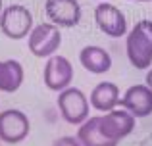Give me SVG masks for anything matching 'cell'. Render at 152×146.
Segmentation results:
<instances>
[{
  "mask_svg": "<svg viewBox=\"0 0 152 146\" xmlns=\"http://www.w3.org/2000/svg\"><path fill=\"white\" fill-rule=\"evenodd\" d=\"M127 60L137 69H148L152 65V21L141 19L127 31L125 38Z\"/></svg>",
  "mask_w": 152,
  "mask_h": 146,
  "instance_id": "6da1fadb",
  "label": "cell"
},
{
  "mask_svg": "<svg viewBox=\"0 0 152 146\" xmlns=\"http://www.w3.org/2000/svg\"><path fill=\"white\" fill-rule=\"evenodd\" d=\"M56 104L60 108V115L66 123L69 125H81L83 121L89 119V108L91 102L85 96L81 89L77 86H67V89L60 90Z\"/></svg>",
  "mask_w": 152,
  "mask_h": 146,
  "instance_id": "7a4b0ae2",
  "label": "cell"
},
{
  "mask_svg": "<svg viewBox=\"0 0 152 146\" xmlns=\"http://www.w3.org/2000/svg\"><path fill=\"white\" fill-rule=\"evenodd\" d=\"M0 31L12 41H21L33 31V14L21 4H10L0 12Z\"/></svg>",
  "mask_w": 152,
  "mask_h": 146,
  "instance_id": "3957f363",
  "label": "cell"
},
{
  "mask_svg": "<svg viewBox=\"0 0 152 146\" xmlns=\"http://www.w3.org/2000/svg\"><path fill=\"white\" fill-rule=\"evenodd\" d=\"M62 44V31L54 23H39L29 33V52L37 58H50Z\"/></svg>",
  "mask_w": 152,
  "mask_h": 146,
  "instance_id": "277c9868",
  "label": "cell"
},
{
  "mask_svg": "<svg viewBox=\"0 0 152 146\" xmlns=\"http://www.w3.org/2000/svg\"><path fill=\"white\" fill-rule=\"evenodd\" d=\"M31 123L21 110H4L0 112V140L8 144H19L29 137Z\"/></svg>",
  "mask_w": 152,
  "mask_h": 146,
  "instance_id": "5b68a950",
  "label": "cell"
},
{
  "mask_svg": "<svg viewBox=\"0 0 152 146\" xmlns=\"http://www.w3.org/2000/svg\"><path fill=\"white\" fill-rule=\"evenodd\" d=\"M94 21H96L98 29L102 31L106 37L119 38L127 35V19L123 12L118 6L110 2H100L94 8Z\"/></svg>",
  "mask_w": 152,
  "mask_h": 146,
  "instance_id": "8992f818",
  "label": "cell"
},
{
  "mask_svg": "<svg viewBox=\"0 0 152 146\" xmlns=\"http://www.w3.org/2000/svg\"><path fill=\"white\" fill-rule=\"evenodd\" d=\"M42 79H45L46 89L60 92V90L67 89L73 79V65L66 56H50L45 64V71H42Z\"/></svg>",
  "mask_w": 152,
  "mask_h": 146,
  "instance_id": "52a82bcc",
  "label": "cell"
},
{
  "mask_svg": "<svg viewBox=\"0 0 152 146\" xmlns=\"http://www.w3.org/2000/svg\"><path fill=\"white\" fill-rule=\"evenodd\" d=\"M135 121H137V117L127 110H112V112H106L104 115H100V129L110 140L119 142L133 133Z\"/></svg>",
  "mask_w": 152,
  "mask_h": 146,
  "instance_id": "ba28073f",
  "label": "cell"
},
{
  "mask_svg": "<svg viewBox=\"0 0 152 146\" xmlns=\"http://www.w3.org/2000/svg\"><path fill=\"white\" fill-rule=\"evenodd\" d=\"M45 14L58 27H75L81 21V4L77 0H46Z\"/></svg>",
  "mask_w": 152,
  "mask_h": 146,
  "instance_id": "9c48e42d",
  "label": "cell"
},
{
  "mask_svg": "<svg viewBox=\"0 0 152 146\" xmlns=\"http://www.w3.org/2000/svg\"><path fill=\"white\" fill-rule=\"evenodd\" d=\"M119 106L133 113L137 119L148 117L152 113V89L148 85H131L119 98Z\"/></svg>",
  "mask_w": 152,
  "mask_h": 146,
  "instance_id": "30bf717a",
  "label": "cell"
},
{
  "mask_svg": "<svg viewBox=\"0 0 152 146\" xmlns=\"http://www.w3.org/2000/svg\"><path fill=\"white\" fill-rule=\"evenodd\" d=\"M119 98H121V94H119L118 85L112 81H102L91 90L89 102H91V108L106 113V112H112V110L118 108Z\"/></svg>",
  "mask_w": 152,
  "mask_h": 146,
  "instance_id": "8fae6325",
  "label": "cell"
},
{
  "mask_svg": "<svg viewBox=\"0 0 152 146\" xmlns=\"http://www.w3.org/2000/svg\"><path fill=\"white\" fill-rule=\"evenodd\" d=\"M79 62L81 65L87 69L89 73H94V75H104L110 71L112 68V58L102 46H85L81 48L79 52Z\"/></svg>",
  "mask_w": 152,
  "mask_h": 146,
  "instance_id": "7c38bea8",
  "label": "cell"
},
{
  "mask_svg": "<svg viewBox=\"0 0 152 146\" xmlns=\"http://www.w3.org/2000/svg\"><path fill=\"white\" fill-rule=\"evenodd\" d=\"M77 139L81 146H118V142L110 140L100 129V115L89 117L79 125Z\"/></svg>",
  "mask_w": 152,
  "mask_h": 146,
  "instance_id": "4fadbf2b",
  "label": "cell"
},
{
  "mask_svg": "<svg viewBox=\"0 0 152 146\" xmlns=\"http://www.w3.org/2000/svg\"><path fill=\"white\" fill-rule=\"evenodd\" d=\"M23 65L18 60L0 62V92H15L23 85Z\"/></svg>",
  "mask_w": 152,
  "mask_h": 146,
  "instance_id": "5bb4252c",
  "label": "cell"
},
{
  "mask_svg": "<svg viewBox=\"0 0 152 146\" xmlns=\"http://www.w3.org/2000/svg\"><path fill=\"white\" fill-rule=\"evenodd\" d=\"M52 146H81V142H79L77 137H60V139H56L54 142H52Z\"/></svg>",
  "mask_w": 152,
  "mask_h": 146,
  "instance_id": "9a60e30c",
  "label": "cell"
},
{
  "mask_svg": "<svg viewBox=\"0 0 152 146\" xmlns=\"http://www.w3.org/2000/svg\"><path fill=\"white\" fill-rule=\"evenodd\" d=\"M146 85H148L150 86V89H152V68H148V73H146Z\"/></svg>",
  "mask_w": 152,
  "mask_h": 146,
  "instance_id": "2e32d148",
  "label": "cell"
},
{
  "mask_svg": "<svg viewBox=\"0 0 152 146\" xmlns=\"http://www.w3.org/2000/svg\"><path fill=\"white\" fill-rule=\"evenodd\" d=\"M131 2H152V0H131Z\"/></svg>",
  "mask_w": 152,
  "mask_h": 146,
  "instance_id": "e0dca14e",
  "label": "cell"
},
{
  "mask_svg": "<svg viewBox=\"0 0 152 146\" xmlns=\"http://www.w3.org/2000/svg\"><path fill=\"white\" fill-rule=\"evenodd\" d=\"M4 10V8H2V0H0V12H2Z\"/></svg>",
  "mask_w": 152,
  "mask_h": 146,
  "instance_id": "ac0fdd59",
  "label": "cell"
},
{
  "mask_svg": "<svg viewBox=\"0 0 152 146\" xmlns=\"http://www.w3.org/2000/svg\"><path fill=\"white\" fill-rule=\"evenodd\" d=\"M0 142H2V140H0Z\"/></svg>",
  "mask_w": 152,
  "mask_h": 146,
  "instance_id": "d6986e66",
  "label": "cell"
}]
</instances>
